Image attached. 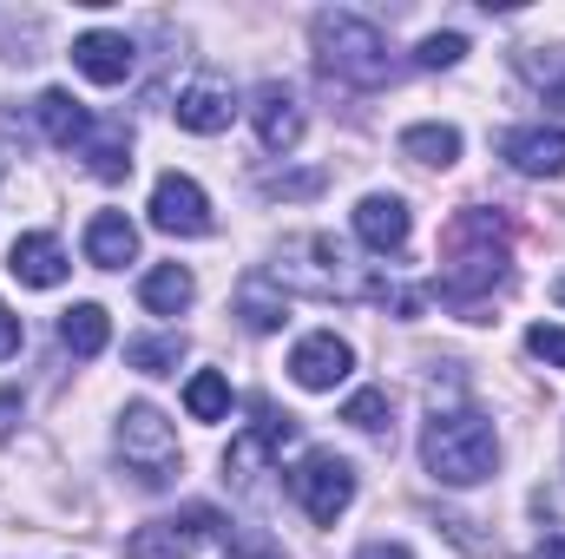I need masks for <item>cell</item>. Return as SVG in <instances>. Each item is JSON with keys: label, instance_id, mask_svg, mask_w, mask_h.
<instances>
[{"label": "cell", "instance_id": "obj_27", "mask_svg": "<svg viewBox=\"0 0 565 559\" xmlns=\"http://www.w3.org/2000/svg\"><path fill=\"white\" fill-rule=\"evenodd\" d=\"M526 349H533L546 369H565V323H533V329H526Z\"/></svg>", "mask_w": 565, "mask_h": 559}, {"label": "cell", "instance_id": "obj_15", "mask_svg": "<svg viewBox=\"0 0 565 559\" xmlns=\"http://www.w3.org/2000/svg\"><path fill=\"white\" fill-rule=\"evenodd\" d=\"M282 441H296V415H264L250 434H237V441H231V454H224V474L250 487V481L270 467V454H277Z\"/></svg>", "mask_w": 565, "mask_h": 559}, {"label": "cell", "instance_id": "obj_4", "mask_svg": "<svg viewBox=\"0 0 565 559\" xmlns=\"http://www.w3.org/2000/svg\"><path fill=\"white\" fill-rule=\"evenodd\" d=\"M113 447H119V461H126V474H132L139 487H164V481H178V467H184L178 428L158 415L151 402H126V409H119Z\"/></svg>", "mask_w": 565, "mask_h": 559}, {"label": "cell", "instance_id": "obj_32", "mask_svg": "<svg viewBox=\"0 0 565 559\" xmlns=\"http://www.w3.org/2000/svg\"><path fill=\"white\" fill-rule=\"evenodd\" d=\"M355 559H415V553H408L402 540H369V547H362Z\"/></svg>", "mask_w": 565, "mask_h": 559}, {"label": "cell", "instance_id": "obj_9", "mask_svg": "<svg viewBox=\"0 0 565 559\" xmlns=\"http://www.w3.org/2000/svg\"><path fill=\"white\" fill-rule=\"evenodd\" d=\"M349 369H355V349H349L335 329H309V336L289 349V382L309 389V395H329L335 382H349Z\"/></svg>", "mask_w": 565, "mask_h": 559}, {"label": "cell", "instance_id": "obj_5", "mask_svg": "<svg viewBox=\"0 0 565 559\" xmlns=\"http://www.w3.org/2000/svg\"><path fill=\"white\" fill-rule=\"evenodd\" d=\"M289 494H296V507H302L316 527H335V520L355 507V467H349L335 447H309V454L289 467Z\"/></svg>", "mask_w": 565, "mask_h": 559}, {"label": "cell", "instance_id": "obj_14", "mask_svg": "<svg viewBox=\"0 0 565 559\" xmlns=\"http://www.w3.org/2000/svg\"><path fill=\"white\" fill-rule=\"evenodd\" d=\"M500 158L520 171V178H559L565 171V133L559 126H513L500 139Z\"/></svg>", "mask_w": 565, "mask_h": 559}, {"label": "cell", "instance_id": "obj_22", "mask_svg": "<svg viewBox=\"0 0 565 559\" xmlns=\"http://www.w3.org/2000/svg\"><path fill=\"white\" fill-rule=\"evenodd\" d=\"M178 362H184V336L178 329H151V336L126 342V369H139V376H178Z\"/></svg>", "mask_w": 565, "mask_h": 559}, {"label": "cell", "instance_id": "obj_3", "mask_svg": "<svg viewBox=\"0 0 565 559\" xmlns=\"http://www.w3.org/2000/svg\"><path fill=\"white\" fill-rule=\"evenodd\" d=\"M316 60H322L329 80H349V86H388L395 80L388 33L355 7H322L316 13Z\"/></svg>", "mask_w": 565, "mask_h": 559}, {"label": "cell", "instance_id": "obj_20", "mask_svg": "<svg viewBox=\"0 0 565 559\" xmlns=\"http://www.w3.org/2000/svg\"><path fill=\"white\" fill-rule=\"evenodd\" d=\"M60 342H66V356H79V362H93L106 342H113V316L99 309V303H73L66 316H60Z\"/></svg>", "mask_w": 565, "mask_h": 559}, {"label": "cell", "instance_id": "obj_29", "mask_svg": "<svg viewBox=\"0 0 565 559\" xmlns=\"http://www.w3.org/2000/svg\"><path fill=\"white\" fill-rule=\"evenodd\" d=\"M7 356H20V316L0 303V362H7Z\"/></svg>", "mask_w": 565, "mask_h": 559}, {"label": "cell", "instance_id": "obj_13", "mask_svg": "<svg viewBox=\"0 0 565 559\" xmlns=\"http://www.w3.org/2000/svg\"><path fill=\"white\" fill-rule=\"evenodd\" d=\"M7 271L26 289H60V283L73 277V257H66V244L53 231H20L13 251H7Z\"/></svg>", "mask_w": 565, "mask_h": 559}, {"label": "cell", "instance_id": "obj_25", "mask_svg": "<svg viewBox=\"0 0 565 559\" xmlns=\"http://www.w3.org/2000/svg\"><path fill=\"white\" fill-rule=\"evenodd\" d=\"M342 421H349L355 434H388V428H395V402H388V389H375V382L355 389V395L342 402Z\"/></svg>", "mask_w": 565, "mask_h": 559}, {"label": "cell", "instance_id": "obj_12", "mask_svg": "<svg viewBox=\"0 0 565 559\" xmlns=\"http://www.w3.org/2000/svg\"><path fill=\"white\" fill-rule=\"evenodd\" d=\"M171 119H178L184 133H198V139H211V133H224V126L237 119V93H231L224 80H211V73H198L191 86H178V106H171Z\"/></svg>", "mask_w": 565, "mask_h": 559}, {"label": "cell", "instance_id": "obj_16", "mask_svg": "<svg viewBox=\"0 0 565 559\" xmlns=\"http://www.w3.org/2000/svg\"><path fill=\"white\" fill-rule=\"evenodd\" d=\"M132 257H139V224L126 211H99L86 224V264L93 271H126Z\"/></svg>", "mask_w": 565, "mask_h": 559}, {"label": "cell", "instance_id": "obj_17", "mask_svg": "<svg viewBox=\"0 0 565 559\" xmlns=\"http://www.w3.org/2000/svg\"><path fill=\"white\" fill-rule=\"evenodd\" d=\"M33 119H40V133L60 145V151H79V145L93 139V113H86L73 93H60V86H46V93L33 99Z\"/></svg>", "mask_w": 565, "mask_h": 559}, {"label": "cell", "instance_id": "obj_24", "mask_svg": "<svg viewBox=\"0 0 565 559\" xmlns=\"http://www.w3.org/2000/svg\"><path fill=\"white\" fill-rule=\"evenodd\" d=\"M231 382L217 376V369H198L191 382H184V415L191 421H231Z\"/></svg>", "mask_w": 565, "mask_h": 559}, {"label": "cell", "instance_id": "obj_18", "mask_svg": "<svg viewBox=\"0 0 565 559\" xmlns=\"http://www.w3.org/2000/svg\"><path fill=\"white\" fill-rule=\"evenodd\" d=\"M282 316H289V289L270 271H250V277L237 283V323L244 329L270 336V329H282Z\"/></svg>", "mask_w": 565, "mask_h": 559}, {"label": "cell", "instance_id": "obj_21", "mask_svg": "<svg viewBox=\"0 0 565 559\" xmlns=\"http://www.w3.org/2000/svg\"><path fill=\"white\" fill-rule=\"evenodd\" d=\"M402 158H415L427 171H447V165L460 158V126H440V119L408 126V133H402Z\"/></svg>", "mask_w": 565, "mask_h": 559}, {"label": "cell", "instance_id": "obj_1", "mask_svg": "<svg viewBox=\"0 0 565 559\" xmlns=\"http://www.w3.org/2000/svg\"><path fill=\"white\" fill-rule=\"evenodd\" d=\"M513 277V238H507V218L487 211V204H467L447 238H440V296L454 309H467V323H487L480 303Z\"/></svg>", "mask_w": 565, "mask_h": 559}, {"label": "cell", "instance_id": "obj_23", "mask_svg": "<svg viewBox=\"0 0 565 559\" xmlns=\"http://www.w3.org/2000/svg\"><path fill=\"white\" fill-rule=\"evenodd\" d=\"M79 158H86L93 178H126L132 171V133L126 126H93V139L79 145Z\"/></svg>", "mask_w": 565, "mask_h": 559}, {"label": "cell", "instance_id": "obj_30", "mask_svg": "<svg viewBox=\"0 0 565 559\" xmlns=\"http://www.w3.org/2000/svg\"><path fill=\"white\" fill-rule=\"evenodd\" d=\"M224 559H289V553H282V547H270V540H237Z\"/></svg>", "mask_w": 565, "mask_h": 559}, {"label": "cell", "instance_id": "obj_8", "mask_svg": "<svg viewBox=\"0 0 565 559\" xmlns=\"http://www.w3.org/2000/svg\"><path fill=\"white\" fill-rule=\"evenodd\" d=\"M217 527L211 507H191V514H164V520H145L139 534L126 540V559H198L204 534Z\"/></svg>", "mask_w": 565, "mask_h": 559}, {"label": "cell", "instance_id": "obj_31", "mask_svg": "<svg viewBox=\"0 0 565 559\" xmlns=\"http://www.w3.org/2000/svg\"><path fill=\"white\" fill-rule=\"evenodd\" d=\"M20 428V389H0V441Z\"/></svg>", "mask_w": 565, "mask_h": 559}, {"label": "cell", "instance_id": "obj_10", "mask_svg": "<svg viewBox=\"0 0 565 559\" xmlns=\"http://www.w3.org/2000/svg\"><path fill=\"white\" fill-rule=\"evenodd\" d=\"M349 224H355V238H362L375 257H402L408 238H415V218H408V204H402L395 191H369V198L349 211Z\"/></svg>", "mask_w": 565, "mask_h": 559}, {"label": "cell", "instance_id": "obj_7", "mask_svg": "<svg viewBox=\"0 0 565 559\" xmlns=\"http://www.w3.org/2000/svg\"><path fill=\"white\" fill-rule=\"evenodd\" d=\"M244 113H250V126H257V145L277 151V158H289V151L302 145V133H309V113H302V99H296L282 80H264Z\"/></svg>", "mask_w": 565, "mask_h": 559}, {"label": "cell", "instance_id": "obj_11", "mask_svg": "<svg viewBox=\"0 0 565 559\" xmlns=\"http://www.w3.org/2000/svg\"><path fill=\"white\" fill-rule=\"evenodd\" d=\"M73 66H79L93 86H126L132 66H139V53H132L126 33H113V27H86V33L73 40Z\"/></svg>", "mask_w": 565, "mask_h": 559}, {"label": "cell", "instance_id": "obj_6", "mask_svg": "<svg viewBox=\"0 0 565 559\" xmlns=\"http://www.w3.org/2000/svg\"><path fill=\"white\" fill-rule=\"evenodd\" d=\"M151 224L164 231V238H204L211 231V198H204V184L198 178H184V171H164L158 184H151Z\"/></svg>", "mask_w": 565, "mask_h": 559}, {"label": "cell", "instance_id": "obj_28", "mask_svg": "<svg viewBox=\"0 0 565 559\" xmlns=\"http://www.w3.org/2000/svg\"><path fill=\"white\" fill-rule=\"evenodd\" d=\"M264 191H270V198H316V191H322V171H270Z\"/></svg>", "mask_w": 565, "mask_h": 559}, {"label": "cell", "instance_id": "obj_19", "mask_svg": "<svg viewBox=\"0 0 565 559\" xmlns=\"http://www.w3.org/2000/svg\"><path fill=\"white\" fill-rule=\"evenodd\" d=\"M139 303L151 316H184V309L198 303V277H191L184 264H151L139 277Z\"/></svg>", "mask_w": 565, "mask_h": 559}, {"label": "cell", "instance_id": "obj_34", "mask_svg": "<svg viewBox=\"0 0 565 559\" xmlns=\"http://www.w3.org/2000/svg\"><path fill=\"white\" fill-rule=\"evenodd\" d=\"M533 559H565V534H546V540L533 547Z\"/></svg>", "mask_w": 565, "mask_h": 559}, {"label": "cell", "instance_id": "obj_2", "mask_svg": "<svg viewBox=\"0 0 565 559\" xmlns=\"http://www.w3.org/2000/svg\"><path fill=\"white\" fill-rule=\"evenodd\" d=\"M422 461L440 487H480L500 467V434L480 409H434L422 428Z\"/></svg>", "mask_w": 565, "mask_h": 559}, {"label": "cell", "instance_id": "obj_26", "mask_svg": "<svg viewBox=\"0 0 565 559\" xmlns=\"http://www.w3.org/2000/svg\"><path fill=\"white\" fill-rule=\"evenodd\" d=\"M460 53H467V40H460V33H427L422 46H415V66L440 73V66H460Z\"/></svg>", "mask_w": 565, "mask_h": 559}, {"label": "cell", "instance_id": "obj_33", "mask_svg": "<svg viewBox=\"0 0 565 559\" xmlns=\"http://www.w3.org/2000/svg\"><path fill=\"white\" fill-rule=\"evenodd\" d=\"M546 106H553V126L565 133V73L553 80V86H546Z\"/></svg>", "mask_w": 565, "mask_h": 559}]
</instances>
